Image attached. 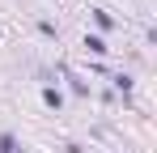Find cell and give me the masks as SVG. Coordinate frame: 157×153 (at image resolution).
<instances>
[{"instance_id":"7a4b0ae2","label":"cell","mask_w":157,"mask_h":153,"mask_svg":"<svg viewBox=\"0 0 157 153\" xmlns=\"http://www.w3.org/2000/svg\"><path fill=\"white\" fill-rule=\"evenodd\" d=\"M59 73H64V81H68V89H72L77 98H89V85H85V81H81V76L72 73V68H59Z\"/></svg>"},{"instance_id":"5b68a950","label":"cell","mask_w":157,"mask_h":153,"mask_svg":"<svg viewBox=\"0 0 157 153\" xmlns=\"http://www.w3.org/2000/svg\"><path fill=\"white\" fill-rule=\"evenodd\" d=\"M43 102H47L51 111H64V94H59V85H43Z\"/></svg>"},{"instance_id":"52a82bcc","label":"cell","mask_w":157,"mask_h":153,"mask_svg":"<svg viewBox=\"0 0 157 153\" xmlns=\"http://www.w3.org/2000/svg\"><path fill=\"white\" fill-rule=\"evenodd\" d=\"M38 34H43V38H59V26L43 17V22H38Z\"/></svg>"},{"instance_id":"8992f818","label":"cell","mask_w":157,"mask_h":153,"mask_svg":"<svg viewBox=\"0 0 157 153\" xmlns=\"http://www.w3.org/2000/svg\"><path fill=\"white\" fill-rule=\"evenodd\" d=\"M0 153H26V149H21V140L13 132H0Z\"/></svg>"},{"instance_id":"277c9868","label":"cell","mask_w":157,"mask_h":153,"mask_svg":"<svg viewBox=\"0 0 157 153\" xmlns=\"http://www.w3.org/2000/svg\"><path fill=\"white\" fill-rule=\"evenodd\" d=\"M81 47L89 51V55H106V51H110V47H106V38H102V34H85V43H81Z\"/></svg>"},{"instance_id":"6da1fadb","label":"cell","mask_w":157,"mask_h":153,"mask_svg":"<svg viewBox=\"0 0 157 153\" xmlns=\"http://www.w3.org/2000/svg\"><path fill=\"white\" fill-rule=\"evenodd\" d=\"M89 22L98 26V34H110V30L119 26V22H115V17H110V13H106V9H89Z\"/></svg>"},{"instance_id":"3957f363","label":"cell","mask_w":157,"mask_h":153,"mask_svg":"<svg viewBox=\"0 0 157 153\" xmlns=\"http://www.w3.org/2000/svg\"><path fill=\"white\" fill-rule=\"evenodd\" d=\"M110 85H115V89L128 98L132 89H136V76H132V73H110Z\"/></svg>"}]
</instances>
